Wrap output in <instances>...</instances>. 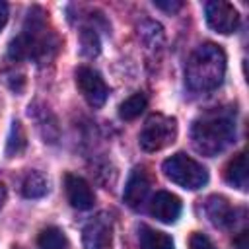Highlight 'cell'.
<instances>
[{"mask_svg": "<svg viewBox=\"0 0 249 249\" xmlns=\"http://www.w3.org/2000/svg\"><path fill=\"white\" fill-rule=\"evenodd\" d=\"M25 132H23V126L19 121H14L12 123V128H10V136H8V144H6V154L10 158L14 156H19L23 150H25Z\"/></svg>", "mask_w": 249, "mask_h": 249, "instance_id": "obj_18", "label": "cell"}, {"mask_svg": "<svg viewBox=\"0 0 249 249\" xmlns=\"http://www.w3.org/2000/svg\"><path fill=\"white\" fill-rule=\"evenodd\" d=\"M150 189H152V177H150V173L144 167H136L130 173L128 181H126L124 195H123L124 196V202L130 208H134V210L140 208L146 202V198L150 195Z\"/></svg>", "mask_w": 249, "mask_h": 249, "instance_id": "obj_9", "label": "cell"}, {"mask_svg": "<svg viewBox=\"0 0 249 249\" xmlns=\"http://www.w3.org/2000/svg\"><path fill=\"white\" fill-rule=\"evenodd\" d=\"M37 245L39 249H66L68 239L64 231L56 226H47L45 230L39 231L37 235Z\"/></svg>", "mask_w": 249, "mask_h": 249, "instance_id": "obj_17", "label": "cell"}, {"mask_svg": "<svg viewBox=\"0 0 249 249\" xmlns=\"http://www.w3.org/2000/svg\"><path fill=\"white\" fill-rule=\"evenodd\" d=\"M154 6L160 8V10H165V12H177L183 4L181 2H160L158 0V2H154Z\"/></svg>", "mask_w": 249, "mask_h": 249, "instance_id": "obj_21", "label": "cell"}, {"mask_svg": "<svg viewBox=\"0 0 249 249\" xmlns=\"http://www.w3.org/2000/svg\"><path fill=\"white\" fill-rule=\"evenodd\" d=\"M177 138V121L167 115H152L138 136L140 148L146 152H158L173 144Z\"/></svg>", "mask_w": 249, "mask_h": 249, "instance_id": "obj_5", "label": "cell"}, {"mask_svg": "<svg viewBox=\"0 0 249 249\" xmlns=\"http://www.w3.org/2000/svg\"><path fill=\"white\" fill-rule=\"evenodd\" d=\"M58 47L60 41L49 25L47 14L39 6H33L27 12L21 33L12 39L8 54L14 60H35L37 64H47L54 58Z\"/></svg>", "mask_w": 249, "mask_h": 249, "instance_id": "obj_1", "label": "cell"}, {"mask_svg": "<svg viewBox=\"0 0 249 249\" xmlns=\"http://www.w3.org/2000/svg\"><path fill=\"white\" fill-rule=\"evenodd\" d=\"M206 12V21L208 25L222 33V35H230L237 29L239 25V14L237 10L230 4V2H222V0H212L206 4L204 8Z\"/></svg>", "mask_w": 249, "mask_h": 249, "instance_id": "obj_8", "label": "cell"}, {"mask_svg": "<svg viewBox=\"0 0 249 249\" xmlns=\"http://www.w3.org/2000/svg\"><path fill=\"white\" fill-rule=\"evenodd\" d=\"M4 202H6V187H4V183H0V210H2Z\"/></svg>", "mask_w": 249, "mask_h": 249, "instance_id": "obj_24", "label": "cell"}, {"mask_svg": "<svg viewBox=\"0 0 249 249\" xmlns=\"http://www.w3.org/2000/svg\"><path fill=\"white\" fill-rule=\"evenodd\" d=\"M82 53L88 56H93L99 53V39L95 29H84L82 31Z\"/></svg>", "mask_w": 249, "mask_h": 249, "instance_id": "obj_19", "label": "cell"}, {"mask_svg": "<svg viewBox=\"0 0 249 249\" xmlns=\"http://www.w3.org/2000/svg\"><path fill=\"white\" fill-rule=\"evenodd\" d=\"M6 21H8V4L6 2H0V31L6 25Z\"/></svg>", "mask_w": 249, "mask_h": 249, "instance_id": "obj_23", "label": "cell"}, {"mask_svg": "<svg viewBox=\"0 0 249 249\" xmlns=\"http://www.w3.org/2000/svg\"><path fill=\"white\" fill-rule=\"evenodd\" d=\"M161 169L169 181H173L175 185L189 189V191H196L208 183L206 167L202 163H198L196 160H193L191 156L181 154V152L167 158L163 161Z\"/></svg>", "mask_w": 249, "mask_h": 249, "instance_id": "obj_4", "label": "cell"}, {"mask_svg": "<svg viewBox=\"0 0 249 249\" xmlns=\"http://www.w3.org/2000/svg\"><path fill=\"white\" fill-rule=\"evenodd\" d=\"M191 140L198 154L214 158L235 142V113L228 107L210 109L195 119Z\"/></svg>", "mask_w": 249, "mask_h": 249, "instance_id": "obj_2", "label": "cell"}, {"mask_svg": "<svg viewBox=\"0 0 249 249\" xmlns=\"http://www.w3.org/2000/svg\"><path fill=\"white\" fill-rule=\"evenodd\" d=\"M226 76V54L220 45L204 43L196 47L187 60V86L195 93H206L216 89Z\"/></svg>", "mask_w": 249, "mask_h": 249, "instance_id": "obj_3", "label": "cell"}, {"mask_svg": "<svg viewBox=\"0 0 249 249\" xmlns=\"http://www.w3.org/2000/svg\"><path fill=\"white\" fill-rule=\"evenodd\" d=\"M49 191V181L41 171H29L21 181V195L25 198H41Z\"/></svg>", "mask_w": 249, "mask_h": 249, "instance_id": "obj_15", "label": "cell"}, {"mask_svg": "<svg viewBox=\"0 0 249 249\" xmlns=\"http://www.w3.org/2000/svg\"><path fill=\"white\" fill-rule=\"evenodd\" d=\"M189 249H216V245L200 231H195L189 237Z\"/></svg>", "mask_w": 249, "mask_h": 249, "instance_id": "obj_20", "label": "cell"}, {"mask_svg": "<svg viewBox=\"0 0 249 249\" xmlns=\"http://www.w3.org/2000/svg\"><path fill=\"white\" fill-rule=\"evenodd\" d=\"M204 212L216 228H231L235 224V208L222 195L208 196V200L204 204Z\"/></svg>", "mask_w": 249, "mask_h": 249, "instance_id": "obj_12", "label": "cell"}, {"mask_svg": "<svg viewBox=\"0 0 249 249\" xmlns=\"http://www.w3.org/2000/svg\"><path fill=\"white\" fill-rule=\"evenodd\" d=\"M146 107H148V97H146L142 91H136V93H132L130 97H126V99L121 103L119 115H121V119H124V121H134L136 117H140V115L144 113Z\"/></svg>", "mask_w": 249, "mask_h": 249, "instance_id": "obj_16", "label": "cell"}, {"mask_svg": "<svg viewBox=\"0 0 249 249\" xmlns=\"http://www.w3.org/2000/svg\"><path fill=\"white\" fill-rule=\"evenodd\" d=\"M64 191H66V198H68L70 206H74L78 210H88L95 202V195H93L89 183L86 179H82L80 175L66 173L64 175Z\"/></svg>", "mask_w": 249, "mask_h": 249, "instance_id": "obj_10", "label": "cell"}, {"mask_svg": "<svg viewBox=\"0 0 249 249\" xmlns=\"http://www.w3.org/2000/svg\"><path fill=\"white\" fill-rule=\"evenodd\" d=\"M226 181L239 191H247V163H245V152L235 154L230 163L226 165Z\"/></svg>", "mask_w": 249, "mask_h": 249, "instance_id": "obj_13", "label": "cell"}, {"mask_svg": "<svg viewBox=\"0 0 249 249\" xmlns=\"http://www.w3.org/2000/svg\"><path fill=\"white\" fill-rule=\"evenodd\" d=\"M86 249H113V220L109 214L99 212L82 230Z\"/></svg>", "mask_w": 249, "mask_h": 249, "instance_id": "obj_7", "label": "cell"}, {"mask_svg": "<svg viewBox=\"0 0 249 249\" xmlns=\"http://www.w3.org/2000/svg\"><path fill=\"white\" fill-rule=\"evenodd\" d=\"M181 198L175 196L173 193H167V191H160L152 196V202H150V214L163 222V224H173L177 222V218L181 216Z\"/></svg>", "mask_w": 249, "mask_h": 249, "instance_id": "obj_11", "label": "cell"}, {"mask_svg": "<svg viewBox=\"0 0 249 249\" xmlns=\"http://www.w3.org/2000/svg\"><path fill=\"white\" fill-rule=\"evenodd\" d=\"M76 86L91 107H101L107 101L109 88L97 70L89 66H80L76 70Z\"/></svg>", "mask_w": 249, "mask_h": 249, "instance_id": "obj_6", "label": "cell"}, {"mask_svg": "<svg viewBox=\"0 0 249 249\" xmlns=\"http://www.w3.org/2000/svg\"><path fill=\"white\" fill-rule=\"evenodd\" d=\"M233 247L235 249H247V231L245 230L237 233V237L233 239Z\"/></svg>", "mask_w": 249, "mask_h": 249, "instance_id": "obj_22", "label": "cell"}, {"mask_svg": "<svg viewBox=\"0 0 249 249\" xmlns=\"http://www.w3.org/2000/svg\"><path fill=\"white\" fill-rule=\"evenodd\" d=\"M138 243L140 249H173V239L167 233L158 231L150 226H140Z\"/></svg>", "mask_w": 249, "mask_h": 249, "instance_id": "obj_14", "label": "cell"}]
</instances>
